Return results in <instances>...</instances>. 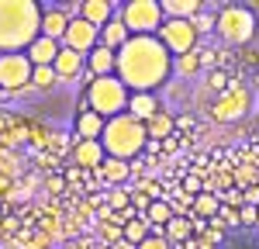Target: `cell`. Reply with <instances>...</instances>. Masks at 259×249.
Returning a JSON list of instances; mask_svg holds the SVG:
<instances>
[{"instance_id":"obj_12","label":"cell","mask_w":259,"mask_h":249,"mask_svg":"<svg viewBox=\"0 0 259 249\" xmlns=\"http://www.w3.org/2000/svg\"><path fill=\"white\" fill-rule=\"evenodd\" d=\"M104 128H107V118H100L97 111H90L87 101H83L80 114H76V139L80 142H100L104 139Z\"/></svg>"},{"instance_id":"obj_25","label":"cell","mask_w":259,"mask_h":249,"mask_svg":"<svg viewBox=\"0 0 259 249\" xmlns=\"http://www.w3.org/2000/svg\"><path fill=\"white\" fill-rule=\"evenodd\" d=\"M100 177H104V180H107V184H124V180H128V177H132V166L128 163H121V159H111V156H107V159H104V166H100L97 170Z\"/></svg>"},{"instance_id":"obj_23","label":"cell","mask_w":259,"mask_h":249,"mask_svg":"<svg viewBox=\"0 0 259 249\" xmlns=\"http://www.w3.org/2000/svg\"><path fill=\"white\" fill-rule=\"evenodd\" d=\"M200 11V0H162V14L177 21H190Z\"/></svg>"},{"instance_id":"obj_7","label":"cell","mask_w":259,"mask_h":249,"mask_svg":"<svg viewBox=\"0 0 259 249\" xmlns=\"http://www.w3.org/2000/svg\"><path fill=\"white\" fill-rule=\"evenodd\" d=\"M156 38L162 42V49L177 59V56H187V52H194L197 49V31H194V24L190 21H177V18H166L162 21V28L156 31Z\"/></svg>"},{"instance_id":"obj_9","label":"cell","mask_w":259,"mask_h":249,"mask_svg":"<svg viewBox=\"0 0 259 249\" xmlns=\"http://www.w3.org/2000/svg\"><path fill=\"white\" fill-rule=\"evenodd\" d=\"M62 45L73 49V52H80V56H90V52L100 45V28H94L90 21H83V18H73V21H69V28H66Z\"/></svg>"},{"instance_id":"obj_20","label":"cell","mask_w":259,"mask_h":249,"mask_svg":"<svg viewBox=\"0 0 259 249\" xmlns=\"http://www.w3.org/2000/svg\"><path fill=\"white\" fill-rule=\"evenodd\" d=\"M194 232H197V222H194V218H187V215H177L169 225L162 228V239H166L169 246H173V242L183 246L187 239H194Z\"/></svg>"},{"instance_id":"obj_19","label":"cell","mask_w":259,"mask_h":249,"mask_svg":"<svg viewBox=\"0 0 259 249\" xmlns=\"http://www.w3.org/2000/svg\"><path fill=\"white\" fill-rule=\"evenodd\" d=\"M114 14H118V7L111 0H83V7H80V18L90 21L94 28H104Z\"/></svg>"},{"instance_id":"obj_8","label":"cell","mask_w":259,"mask_h":249,"mask_svg":"<svg viewBox=\"0 0 259 249\" xmlns=\"http://www.w3.org/2000/svg\"><path fill=\"white\" fill-rule=\"evenodd\" d=\"M31 62L24 52H11V56H0V90L4 94H18V90H28L31 83Z\"/></svg>"},{"instance_id":"obj_10","label":"cell","mask_w":259,"mask_h":249,"mask_svg":"<svg viewBox=\"0 0 259 249\" xmlns=\"http://www.w3.org/2000/svg\"><path fill=\"white\" fill-rule=\"evenodd\" d=\"M245 111H249V90H242V87H235L232 94H225V97L211 107V114H214L218 121H239Z\"/></svg>"},{"instance_id":"obj_1","label":"cell","mask_w":259,"mask_h":249,"mask_svg":"<svg viewBox=\"0 0 259 249\" xmlns=\"http://www.w3.org/2000/svg\"><path fill=\"white\" fill-rule=\"evenodd\" d=\"M114 73L132 94H156L173 73V56L162 49L156 35H132L128 45L118 52Z\"/></svg>"},{"instance_id":"obj_34","label":"cell","mask_w":259,"mask_h":249,"mask_svg":"<svg viewBox=\"0 0 259 249\" xmlns=\"http://www.w3.org/2000/svg\"><path fill=\"white\" fill-rule=\"evenodd\" d=\"M145 152H152V156L162 152V142H152V139H149V142H145Z\"/></svg>"},{"instance_id":"obj_26","label":"cell","mask_w":259,"mask_h":249,"mask_svg":"<svg viewBox=\"0 0 259 249\" xmlns=\"http://www.w3.org/2000/svg\"><path fill=\"white\" fill-rule=\"evenodd\" d=\"M218 211H221V197L218 194H207V190H200L197 197H194V215L197 218H218Z\"/></svg>"},{"instance_id":"obj_3","label":"cell","mask_w":259,"mask_h":249,"mask_svg":"<svg viewBox=\"0 0 259 249\" xmlns=\"http://www.w3.org/2000/svg\"><path fill=\"white\" fill-rule=\"evenodd\" d=\"M145 142H149V135H145V124L135 121L128 111L118 114V118H111L107 128H104V152L111 156V159H121V163H132V159H139L142 152H145Z\"/></svg>"},{"instance_id":"obj_22","label":"cell","mask_w":259,"mask_h":249,"mask_svg":"<svg viewBox=\"0 0 259 249\" xmlns=\"http://www.w3.org/2000/svg\"><path fill=\"white\" fill-rule=\"evenodd\" d=\"M149 235H152V225L145 222V215H135V218H128V222H124V228H121V239H124V242H132L135 249H139L142 242L149 239Z\"/></svg>"},{"instance_id":"obj_24","label":"cell","mask_w":259,"mask_h":249,"mask_svg":"<svg viewBox=\"0 0 259 249\" xmlns=\"http://www.w3.org/2000/svg\"><path fill=\"white\" fill-rule=\"evenodd\" d=\"M173 218H177V211H173V204H169V201H152V204H149V211H145V222H149L152 228H166Z\"/></svg>"},{"instance_id":"obj_30","label":"cell","mask_w":259,"mask_h":249,"mask_svg":"<svg viewBox=\"0 0 259 249\" xmlns=\"http://www.w3.org/2000/svg\"><path fill=\"white\" fill-rule=\"evenodd\" d=\"M239 225H259V208L256 204H242L239 208Z\"/></svg>"},{"instance_id":"obj_17","label":"cell","mask_w":259,"mask_h":249,"mask_svg":"<svg viewBox=\"0 0 259 249\" xmlns=\"http://www.w3.org/2000/svg\"><path fill=\"white\" fill-rule=\"evenodd\" d=\"M159 111L162 107H159V101H156V94H132V97H128V114L142 124H149Z\"/></svg>"},{"instance_id":"obj_28","label":"cell","mask_w":259,"mask_h":249,"mask_svg":"<svg viewBox=\"0 0 259 249\" xmlns=\"http://www.w3.org/2000/svg\"><path fill=\"white\" fill-rule=\"evenodd\" d=\"M197 69H200V52H197V49H194V52H187V56H177V59H173V73H177V76H194Z\"/></svg>"},{"instance_id":"obj_13","label":"cell","mask_w":259,"mask_h":249,"mask_svg":"<svg viewBox=\"0 0 259 249\" xmlns=\"http://www.w3.org/2000/svg\"><path fill=\"white\" fill-rule=\"evenodd\" d=\"M114 69H118V52H111V49H104L97 45L90 56H87V80H100V76H114Z\"/></svg>"},{"instance_id":"obj_15","label":"cell","mask_w":259,"mask_h":249,"mask_svg":"<svg viewBox=\"0 0 259 249\" xmlns=\"http://www.w3.org/2000/svg\"><path fill=\"white\" fill-rule=\"evenodd\" d=\"M104 159H107V152H104L100 142H80L76 139V145H73V163L80 166V170H100Z\"/></svg>"},{"instance_id":"obj_35","label":"cell","mask_w":259,"mask_h":249,"mask_svg":"<svg viewBox=\"0 0 259 249\" xmlns=\"http://www.w3.org/2000/svg\"><path fill=\"white\" fill-rule=\"evenodd\" d=\"M0 97H4V90H0Z\"/></svg>"},{"instance_id":"obj_14","label":"cell","mask_w":259,"mask_h":249,"mask_svg":"<svg viewBox=\"0 0 259 249\" xmlns=\"http://www.w3.org/2000/svg\"><path fill=\"white\" fill-rule=\"evenodd\" d=\"M66 28H69V18H66L62 7H41V31H38V35H45V38H52V42H59V45H62Z\"/></svg>"},{"instance_id":"obj_11","label":"cell","mask_w":259,"mask_h":249,"mask_svg":"<svg viewBox=\"0 0 259 249\" xmlns=\"http://www.w3.org/2000/svg\"><path fill=\"white\" fill-rule=\"evenodd\" d=\"M52 69H56L59 83H69V80H76V76L87 73V56H80V52H73V49L62 45L59 56H56V62H52Z\"/></svg>"},{"instance_id":"obj_29","label":"cell","mask_w":259,"mask_h":249,"mask_svg":"<svg viewBox=\"0 0 259 249\" xmlns=\"http://www.w3.org/2000/svg\"><path fill=\"white\" fill-rule=\"evenodd\" d=\"M190 24H194V31H197V38H200V35H207V31H214V28H218V18H214V14H207V11L200 7L197 14L190 18Z\"/></svg>"},{"instance_id":"obj_5","label":"cell","mask_w":259,"mask_h":249,"mask_svg":"<svg viewBox=\"0 0 259 249\" xmlns=\"http://www.w3.org/2000/svg\"><path fill=\"white\" fill-rule=\"evenodd\" d=\"M118 18L124 21V28L132 35H156L162 28V21H166V14H162L159 0H132L118 11Z\"/></svg>"},{"instance_id":"obj_16","label":"cell","mask_w":259,"mask_h":249,"mask_svg":"<svg viewBox=\"0 0 259 249\" xmlns=\"http://www.w3.org/2000/svg\"><path fill=\"white\" fill-rule=\"evenodd\" d=\"M59 49H62L59 42L38 35V38L24 49V56H28V62H31V66H52V62H56V56H59Z\"/></svg>"},{"instance_id":"obj_32","label":"cell","mask_w":259,"mask_h":249,"mask_svg":"<svg viewBox=\"0 0 259 249\" xmlns=\"http://www.w3.org/2000/svg\"><path fill=\"white\" fill-rule=\"evenodd\" d=\"M111 204L114 208H128L132 204V194H128V190H114V194H111Z\"/></svg>"},{"instance_id":"obj_21","label":"cell","mask_w":259,"mask_h":249,"mask_svg":"<svg viewBox=\"0 0 259 249\" xmlns=\"http://www.w3.org/2000/svg\"><path fill=\"white\" fill-rule=\"evenodd\" d=\"M173 132H177V118H173L169 111H159V114H156L152 121L145 124V135H149L152 142H166V139H169Z\"/></svg>"},{"instance_id":"obj_18","label":"cell","mask_w":259,"mask_h":249,"mask_svg":"<svg viewBox=\"0 0 259 249\" xmlns=\"http://www.w3.org/2000/svg\"><path fill=\"white\" fill-rule=\"evenodd\" d=\"M128 38H132V31L124 28V21H121L118 14L100 28V45H104V49H111V52H121V49L128 45Z\"/></svg>"},{"instance_id":"obj_6","label":"cell","mask_w":259,"mask_h":249,"mask_svg":"<svg viewBox=\"0 0 259 249\" xmlns=\"http://www.w3.org/2000/svg\"><path fill=\"white\" fill-rule=\"evenodd\" d=\"M218 31L221 38L228 42V45H242V42L252 38V31H256V18H252V11H245L239 4H232V7H225L218 14Z\"/></svg>"},{"instance_id":"obj_27","label":"cell","mask_w":259,"mask_h":249,"mask_svg":"<svg viewBox=\"0 0 259 249\" xmlns=\"http://www.w3.org/2000/svg\"><path fill=\"white\" fill-rule=\"evenodd\" d=\"M56 83H59V76H56V69H52V66H35V69H31V83H28V90L49 94Z\"/></svg>"},{"instance_id":"obj_31","label":"cell","mask_w":259,"mask_h":249,"mask_svg":"<svg viewBox=\"0 0 259 249\" xmlns=\"http://www.w3.org/2000/svg\"><path fill=\"white\" fill-rule=\"evenodd\" d=\"M139 249H173V246H169V242H166L162 235H149V239H145Z\"/></svg>"},{"instance_id":"obj_33","label":"cell","mask_w":259,"mask_h":249,"mask_svg":"<svg viewBox=\"0 0 259 249\" xmlns=\"http://www.w3.org/2000/svg\"><path fill=\"white\" fill-rule=\"evenodd\" d=\"M221 204H232V208H242V204H245V201H242V194H239V190H228V194H225V197H221Z\"/></svg>"},{"instance_id":"obj_4","label":"cell","mask_w":259,"mask_h":249,"mask_svg":"<svg viewBox=\"0 0 259 249\" xmlns=\"http://www.w3.org/2000/svg\"><path fill=\"white\" fill-rule=\"evenodd\" d=\"M128 97H132V90L121 83V76H100V80H90L87 83V107L90 111H97L100 118H118L128 111Z\"/></svg>"},{"instance_id":"obj_2","label":"cell","mask_w":259,"mask_h":249,"mask_svg":"<svg viewBox=\"0 0 259 249\" xmlns=\"http://www.w3.org/2000/svg\"><path fill=\"white\" fill-rule=\"evenodd\" d=\"M41 31V7L35 0H0V56L24 52Z\"/></svg>"}]
</instances>
